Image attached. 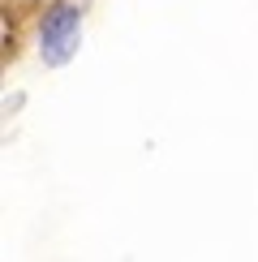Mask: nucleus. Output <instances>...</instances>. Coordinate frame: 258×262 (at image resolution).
<instances>
[{
    "label": "nucleus",
    "instance_id": "1",
    "mask_svg": "<svg viewBox=\"0 0 258 262\" xmlns=\"http://www.w3.org/2000/svg\"><path fill=\"white\" fill-rule=\"evenodd\" d=\"M73 35H78V13H73L69 5H56L48 13V21H43V48H48V56H64V48L73 43Z\"/></svg>",
    "mask_w": 258,
    "mask_h": 262
}]
</instances>
